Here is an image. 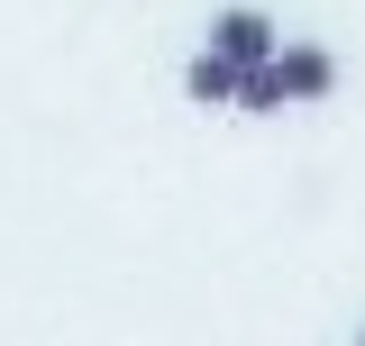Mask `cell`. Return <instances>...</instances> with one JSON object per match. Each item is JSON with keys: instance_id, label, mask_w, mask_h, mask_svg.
<instances>
[{"instance_id": "cell-1", "label": "cell", "mask_w": 365, "mask_h": 346, "mask_svg": "<svg viewBox=\"0 0 365 346\" xmlns=\"http://www.w3.org/2000/svg\"><path fill=\"white\" fill-rule=\"evenodd\" d=\"M329 91H338V55H329V46H274L265 64L237 73V100H228V110L274 119V110H292V100H329Z\"/></svg>"}, {"instance_id": "cell-2", "label": "cell", "mask_w": 365, "mask_h": 346, "mask_svg": "<svg viewBox=\"0 0 365 346\" xmlns=\"http://www.w3.org/2000/svg\"><path fill=\"white\" fill-rule=\"evenodd\" d=\"M201 46H210L220 64H237V73H247V64H265V55H274L283 37H274V19H265V9H220Z\"/></svg>"}, {"instance_id": "cell-3", "label": "cell", "mask_w": 365, "mask_h": 346, "mask_svg": "<svg viewBox=\"0 0 365 346\" xmlns=\"http://www.w3.org/2000/svg\"><path fill=\"white\" fill-rule=\"evenodd\" d=\"M182 91H192L201 110H228V100H237V64H220V55L201 46V55L182 64Z\"/></svg>"}, {"instance_id": "cell-4", "label": "cell", "mask_w": 365, "mask_h": 346, "mask_svg": "<svg viewBox=\"0 0 365 346\" xmlns=\"http://www.w3.org/2000/svg\"><path fill=\"white\" fill-rule=\"evenodd\" d=\"M356 346H365V337H356Z\"/></svg>"}]
</instances>
